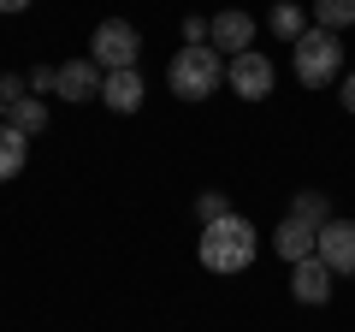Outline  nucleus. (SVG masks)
Instances as JSON below:
<instances>
[{
  "instance_id": "1a4fd4ad",
  "label": "nucleus",
  "mask_w": 355,
  "mask_h": 332,
  "mask_svg": "<svg viewBox=\"0 0 355 332\" xmlns=\"http://www.w3.org/2000/svg\"><path fill=\"white\" fill-rule=\"evenodd\" d=\"M53 95H65V101H89V95H101V65L89 60V53H83V60H65Z\"/></svg>"
},
{
  "instance_id": "dca6fc26",
  "label": "nucleus",
  "mask_w": 355,
  "mask_h": 332,
  "mask_svg": "<svg viewBox=\"0 0 355 332\" xmlns=\"http://www.w3.org/2000/svg\"><path fill=\"white\" fill-rule=\"evenodd\" d=\"M314 24H326V30L355 24V0H314Z\"/></svg>"
},
{
  "instance_id": "6e6552de",
  "label": "nucleus",
  "mask_w": 355,
  "mask_h": 332,
  "mask_svg": "<svg viewBox=\"0 0 355 332\" xmlns=\"http://www.w3.org/2000/svg\"><path fill=\"white\" fill-rule=\"evenodd\" d=\"M254 42V18L249 13H219V18H207V48H225V53H243Z\"/></svg>"
},
{
  "instance_id": "f257e3e1",
  "label": "nucleus",
  "mask_w": 355,
  "mask_h": 332,
  "mask_svg": "<svg viewBox=\"0 0 355 332\" xmlns=\"http://www.w3.org/2000/svg\"><path fill=\"white\" fill-rule=\"evenodd\" d=\"M254 249H261V238H254V226L243 214H219V219H207L202 226V243H196V256H202V267L207 273H243L254 261Z\"/></svg>"
},
{
  "instance_id": "39448f33",
  "label": "nucleus",
  "mask_w": 355,
  "mask_h": 332,
  "mask_svg": "<svg viewBox=\"0 0 355 332\" xmlns=\"http://www.w3.org/2000/svg\"><path fill=\"white\" fill-rule=\"evenodd\" d=\"M137 53H142V36H137V24H125V18H101L95 36H89V60L101 65V72L137 65Z\"/></svg>"
},
{
  "instance_id": "423d86ee",
  "label": "nucleus",
  "mask_w": 355,
  "mask_h": 332,
  "mask_svg": "<svg viewBox=\"0 0 355 332\" xmlns=\"http://www.w3.org/2000/svg\"><path fill=\"white\" fill-rule=\"evenodd\" d=\"M314 256L326 261L331 273H355V219H338V214H331L326 226H320Z\"/></svg>"
},
{
  "instance_id": "6ab92c4d",
  "label": "nucleus",
  "mask_w": 355,
  "mask_h": 332,
  "mask_svg": "<svg viewBox=\"0 0 355 332\" xmlns=\"http://www.w3.org/2000/svg\"><path fill=\"white\" fill-rule=\"evenodd\" d=\"M184 42H207V18H184Z\"/></svg>"
},
{
  "instance_id": "7ed1b4c3",
  "label": "nucleus",
  "mask_w": 355,
  "mask_h": 332,
  "mask_svg": "<svg viewBox=\"0 0 355 332\" xmlns=\"http://www.w3.org/2000/svg\"><path fill=\"white\" fill-rule=\"evenodd\" d=\"M291 65H296V83L302 90H326L331 77L343 72V36L326 24H308L302 36L291 42Z\"/></svg>"
},
{
  "instance_id": "4468645a",
  "label": "nucleus",
  "mask_w": 355,
  "mask_h": 332,
  "mask_svg": "<svg viewBox=\"0 0 355 332\" xmlns=\"http://www.w3.org/2000/svg\"><path fill=\"white\" fill-rule=\"evenodd\" d=\"M266 24H272V36H284V42H296L308 30V13L302 6H296V0H279V6H272V18H266Z\"/></svg>"
},
{
  "instance_id": "0eeeda50",
  "label": "nucleus",
  "mask_w": 355,
  "mask_h": 332,
  "mask_svg": "<svg viewBox=\"0 0 355 332\" xmlns=\"http://www.w3.org/2000/svg\"><path fill=\"white\" fill-rule=\"evenodd\" d=\"M331 279H338V273H331L320 256L291 261V297H296V303H326V297H331Z\"/></svg>"
},
{
  "instance_id": "aec40b11",
  "label": "nucleus",
  "mask_w": 355,
  "mask_h": 332,
  "mask_svg": "<svg viewBox=\"0 0 355 332\" xmlns=\"http://www.w3.org/2000/svg\"><path fill=\"white\" fill-rule=\"evenodd\" d=\"M24 95V77H0V101H18Z\"/></svg>"
},
{
  "instance_id": "a211bd4d",
  "label": "nucleus",
  "mask_w": 355,
  "mask_h": 332,
  "mask_svg": "<svg viewBox=\"0 0 355 332\" xmlns=\"http://www.w3.org/2000/svg\"><path fill=\"white\" fill-rule=\"evenodd\" d=\"M24 83H30V90H36V95H48L53 83H60V65H36V72H30Z\"/></svg>"
},
{
  "instance_id": "f3484780",
  "label": "nucleus",
  "mask_w": 355,
  "mask_h": 332,
  "mask_svg": "<svg viewBox=\"0 0 355 332\" xmlns=\"http://www.w3.org/2000/svg\"><path fill=\"white\" fill-rule=\"evenodd\" d=\"M196 214H202V226H207V219H219V214H225V196H219V190H202V196H196Z\"/></svg>"
},
{
  "instance_id": "9d476101",
  "label": "nucleus",
  "mask_w": 355,
  "mask_h": 332,
  "mask_svg": "<svg viewBox=\"0 0 355 332\" xmlns=\"http://www.w3.org/2000/svg\"><path fill=\"white\" fill-rule=\"evenodd\" d=\"M314 243H320V226H308V219L284 214V219H279V231H272V256L302 261V256H314Z\"/></svg>"
},
{
  "instance_id": "f8f14e48",
  "label": "nucleus",
  "mask_w": 355,
  "mask_h": 332,
  "mask_svg": "<svg viewBox=\"0 0 355 332\" xmlns=\"http://www.w3.org/2000/svg\"><path fill=\"white\" fill-rule=\"evenodd\" d=\"M6 125L24 131V137H42V131H48V107H42V95H18V101H6Z\"/></svg>"
},
{
  "instance_id": "2eb2a0df",
  "label": "nucleus",
  "mask_w": 355,
  "mask_h": 332,
  "mask_svg": "<svg viewBox=\"0 0 355 332\" xmlns=\"http://www.w3.org/2000/svg\"><path fill=\"white\" fill-rule=\"evenodd\" d=\"M291 214H296V219H308V226H326V219H331V202H326L320 190H296Z\"/></svg>"
},
{
  "instance_id": "9b49d317",
  "label": "nucleus",
  "mask_w": 355,
  "mask_h": 332,
  "mask_svg": "<svg viewBox=\"0 0 355 332\" xmlns=\"http://www.w3.org/2000/svg\"><path fill=\"white\" fill-rule=\"evenodd\" d=\"M142 95H148V90H142L137 65H119V72H107V77H101V101L113 107V113H137Z\"/></svg>"
},
{
  "instance_id": "20e7f679",
  "label": "nucleus",
  "mask_w": 355,
  "mask_h": 332,
  "mask_svg": "<svg viewBox=\"0 0 355 332\" xmlns=\"http://www.w3.org/2000/svg\"><path fill=\"white\" fill-rule=\"evenodd\" d=\"M225 83L237 101H266V95L279 90V72H272V60H266L261 48H243L225 60Z\"/></svg>"
},
{
  "instance_id": "f03ea898",
  "label": "nucleus",
  "mask_w": 355,
  "mask_h": 332,
  "mask_svg": "<svg viewBox=\"0 0 355 332\" xmlns=\"http://www.w3.org/2000/svg\"><path fill=\"white\" fill-rule=\"evenodd\" d=\"M166 83H172L178 101H207V95H219V83H225V53L207 48V42H190V48L172 53Z\"/></svg>"
},
{
  "instance_id": "412c9836",
  "label": "nucleus",
  "mask_w": 355,
  "mask_h": 332,
  "mask_svg": "<svg viewBox=\"0 0 355 332\" xmlns=\"http://www.w3.org/2000/svg\"><path fill=\"white\" fill-rule=\"evenodd\" d=\"M343 107H349V113H355V72L343 77Z\"/></svg>"
},
{
  "instance_id": "4be33fe9",
  "label": "nucleus",
  "mask_w": 355,
  "mask_h": 332,
  "mask_svg": "<svg viewBox=\"0 0 355 332\" xmlns=\"http://www.w3.org/2000/svg\"><path fill=\"white\" fill-rule=\"evenodd\" d=\"M30 0H0V13H24Z\"/></svg>"
},
{
  "instance_id": "5701e85b",
  "label": "nucleus",
  "mask_w": 355,
  "mask_h": 332,
  "mask_svg": "<svg viewBox=\"0 0 355 332\" xmlns=\"http://www.w3.org/2000/svg\"><path fill=\"white\" fill-rule=\"evenodd\" d=\"M0 125H6V101H0Z\"/></svg>"
},
{
  "instance_id": "ddd939ff",
  "label": "nucleus",
  "mask_w": 355,
  "mask_h": 332,
  "mask_svg": "<svg viewBox=\"0 0 355 332\" xmlns=\"http://www.w3.org/2000/svg\"><path fill=\"white\" fill-rule=\"evenodd\" d=\"M24 160H30V137L12 131V125H0V179H18Z\"/></svg>"
}]
</instances>
